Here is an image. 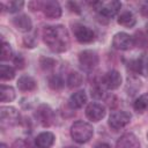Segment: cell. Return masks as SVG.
Listing matches in <instances>:
<instances>
[{
    "label": "cell",
    "mask_w": 148,
    "mask_h": 148,
    "mask_svg": "<svg viewBox=\"0 0 148 148\" xmlns=\"http://www.w3.org/2000/svg\"><path fill=\"white\" fill-rule=\"evenodd\" d=\"M135 22H136V18L131 12H124L118 17V23L126 28H132L135 24Z\"/></svg>",
    "instance_id": "obj_20"
},
{
    "label": "cell",
    "mask_w": 148,
    "mask_h": 148,
    "mask_svg": "<svg viewBox=\"0 0 148 148\" xmlns=\"http://www.w3.org/2000/svg\"><path fill=\"white\" fill-rule=\"evenodd\" d=\"M86 116L91 121H99L105 116V108L96 102L89 103L86 108Z\"/></svg>",
    "instance_id": "obj_9"
},
{
    "label": "cell",
    "mask_w": 148,
    "mask_h": 148,
    "mask_svg": "<svg viewBox=\"0 0 148 148\" xmlns=\"http://www.w3.org/2000/svg\"><path fill=\"white\" fill-rule=\"evenodd\" d=\"M133 108L135 111L138 112H143L148 109V94H143L141 96H139L134 103H133Z\"/></svg>",
    "instance_id": "obj_21"
},
{
    "label": "cell",
    "mask_w": 148,
    "mask_h": 148,
    "mask_svg": "<svg viewBox=\"0 0 148 148\" xmlns=\"http://www.w3.org/2000/svg\"><path fill=\"white\" fill-rule=\"evenodd\" d=\"M40 66L43 69H52L56 66V61L51 58H40Z\"/></svg>",
    "instance_id": "obj_27"
},
{
    "label": "cell",
    "mask_w": 148,
    "mask_h": 148,
    "mask_svg": "<svg viewBox=\"0 0 148 148\" xmlns=\"http://www.w3.org/2000/svg\"><path fill=\"white\" fill-rule=\"evenodd\" d=\"M147 138H148V133H147Z\"/></svg>",
    "instance_id": "obj_36"
},
{
    "label": "cell",
    "mask_w": 148,
    "mask_h": 148,
    "mask_svg": "<svg viewBox=\"0 0 148 148\" xmlns=\"http://www.w3.org/2000/svg\"><path fill=\"white\" fill-rule=\"evenodd\" d=\"M43 40L53 52H65L69 47V35L67 29L61 25H47L43 30Z\"/></svg>",
    "instance_id": "obj_1"
},
{
    "label": "cell",
    "mask_w": 148,
    "mask_h": 148,
    "mask_svg": "<svg viewBox=\"0 0 148 148\" xmlns=\"http://www.w3.org/2000/svg\"><path fill=\"white\" fill-rule=\"evenodd\" d=\"M73 31H74V36L76 40L80 43H90L95 38V32L90 28L82 25V24L75 25L73 28Z\"/></svg>",
    "instance_id": "obj_10"
},
{
    "label": "cell",
    "mask_w": 148,
    "mask_h": 148,
    "mask_svg": "<svg viewBox=\"0 0 148 148\" xmlns=\"http://www.w3.org/2000/svg\"><path fill=\"white\" fill-rule=\"evenodd\" d=\"M87 103V95L84 92V90H79L76 92H74L69 99H68V105L71 109H81L84 104Z\"/></svg>",
    "instance_id": "obj_17"
},
{
    "label": "cell",
    "mask_w": 148,
    "mask_h": 148,
    "mask_svg": "<svg viewBox=\"0 0 148 148\" xmlns=\"http://www.w3.org/2000/svg\"><path fill=\"white\" fill-rule=\"evenodd\" d=\"M0 76L2 80H12L15 76V69L12 66L2 64L0 66Z\"/></svg>",
    "instance_id": "obj_23"
},
{
    "label": "cell",
    "mask_w": 148,
    "mask_h": 148,
    "mask_svg": "<svg viewBox=\"0 0 148 148\" xmlns=\"http://www.w3.org/2000/svg\"><path fill=\"white\" fill-rule=\"evenodd\" d=\"M135 36H136V37H133V38H134V43L138 44V45H140V47H145V45H143L142 42H145V44L148 45V38H147V36H145L142 32H136Z\"/></svg>",
    "instance_id": "obj_28"
},
{
    "label": "cell",
    "mask_w": 148,
    "mask_h": 148,
    "mask_svg": "<svg viewBox=\"0 0 148 148\" xmlns=\"http://www.w3.org/2000/svg\"><path fill=\"white\" fill-rule=\"evenodd\" d=\"M36 117L43 126H50L53 123V111L47 105H40L37 110Z\"/></svg>",
    "instance_id": "obj_14"
},
{
    "label": "cell",
    "mask_w": 148,
    "mask_h": 148,
    "mask_svg": "<svg viewBox=\"0 0 148 148\" xmlns=\"http://www.w3.org/2000/svg\"><path fill=\"white\" fill-rule=\"evenodd\" d=\"M131 120V114L126 111H114L109 117V126L113 131H118L125 127Z\"/></svg>",
    "instance_id": "obj_6"
},
{
    "label": "cell",
    "mask_w": 148,
    "mask_h": 148,
    "mask_svg": "<svg viewBox=\"0 0 148 148\" xmlns=\"http://www.w3.org/2000/svg\"><path fill=\"white\" fill-rule=\"evenodd\" d=\"M95 148H110V146H109L108 143H99V145H97Z\"/></svg>",
    "instance_id": "obj_32"
},
{
    "label": "cell",
    "mask_w": 148,
    "mask_h": 148,
    "mask_svg": "<svg viewBox=\"0 0 148 148\" xmlns=\"http://www.w3.org/2000/svg\"><path fill=\"white\" fill-rule=\"evenodd\" d=\"M116 148H140V142L135 134L125 133L118 139Z\"/></svg>",
    "instance_id": "obj_12"
},
{
    "label": "cell",
    "mask_w": 148,
    "mask_h": 148,
    "mask_svg": "<svg viewBox=\"0 0 148 148\" xmlns=\"http://www.w3.org/2000/svg\"><path fill=\"white\" fill-rule=\"evenodd\" d=\"M65 148H77V147H73V146H68V147H65Z\"/></svg>",
    "instance_id": "obj_34"
},
{
    "label": "cell",
    "mask_w": 148,
    "mask_h": 148,
    "mask_svg": "<svg viewBox=\"0 0 148 148\" xmlns=\"http://www.w3.org/2000/svg\"><path fill=\"white\" fill-rule=\"evenodd\" d=\"M79 62L83 71L90 72L98 65V56L95 51L84 50L79 54Z\"/></svg>",
    "instance_id": "obj_5"
},
{
    "label": "cell",
    "mask_w": 148,
    "mask_h": 148,
    "mask_svg": "<svg viewBox=\"0 0 148 148\" xmlns=\"http://www.w3.org/2000/svg\"><path fill=\"white\" fill-rule=\"evenodd\" d=\"M134 45H135L134 38L132 36H130L128 34H126V32H118L113 36L112 46L117 50L126 51V50L132 49Z\"/></svg>",
    "instance_id": "obj_7"
},
{
    "label": "cell",
    "mask_w": 148,
    "mask_h": 148,
    "mask_svg": "<svg viewBox=\"0 0 148 148\" xmlns=\"http://www.w3.org/2000/svg\"><path fill=\"white\" fill-rule=\"evenodd\" d=\"M54 142V134L51 132H42L35 139L37 148H50Z\"/></svg>",
    "instance_id": "obj_16"
},
{
    "label": "cell",
    "mask_w": 148,
    "mask_h": 148,
    "mask_svg": "<svg viewBox=\"0 0 148 148\" xmlns=\"http://www.w3.org/2000/svg\"><path fill=\"white\" fill-rule=\"evenodd\" d=\"M36 86H37V83H36L35 79L29 75H22L17 80V87L22 91H31L36 88Z\"/></svg>",
    "instance_id": "obj_18"
},
{
    "label": "cell",
    "mask_w": 148,
    "mask_h": 148,
    "mask_svg": "<svg viewBox=\"0 0 148 148\" xmlns=\"http://www.w3.org/2000/svg\"><path fill=\"white\" fill-rule=\"evenodd\" d=\"M23 5H24L23 1H9L7 3H2L1 6H2V8H5L9 13H16L20 9H22Z\"/></svg>",
    "instance_id": "obj_25"
},
{
    "label": "cell",
    "mask_w": 148,
    "mask_h": 148,
    "mask_svg": "<svg viewBox=\"0 0 148 148\" xmlns=\"http://www.w3.org/2000/svg\"><path fill=\"white\" fill-rule=\"evenodd\" d=\"M14 64H15V66L17 67V68H23L24 67V64H25V61H24V59H23V57L21 56V54H17L15 58H14Z\"/></svg>",
    "instance_id": "obj_29"
},
{
    "label": "cell",
    "mask_w": 148,
    "mask_h": 148,
    "mask_svg": "<svg viewBox=\"0 0 148 148\" xmlns=\"http://www.w3.org/2000/svg\"><path fill=\"white\" fill-rule=\"evenodd\" d=\"M12 22H13L14 27L18 31H22V32H28L32 28V22H31L30 17L28 15H24V14L18 15V16H15Z\"/></svg>",
    "instance_id": "obj_15"
},
{
    "label": "cell",
    "mask_w": 148,
    "mask_h": 148,
    "mask_svg": "<svg viewBox=\"0 0 148 148\" xmlns=\"http://www.w3.org/2000/svg\"><path fill=\"white\" fill-rule=\"evenodd\" d=\"M141 14L146 17H148V2H143L142 6H141Z\"/></svg>",
    "instance_id": "obj_31"
},
{
    "label": "cell",
    "mask_w": 148,
    "mask_h": 148,
    "mask_svg": "<svg viewBox=\"0 0 148 148\" xmlns=\"http://www.w3.org/2000/svg\"><path fill=\"white\" fill-rule=\"evenodd\" d=\"M13 57V51H12V47L8 43L6 42H2V45H1V60L5 61V60H9L12 59Z\"/></svg>",
    "instance_id": "obj_26"
},
{
    "label": "cell",
    "mask_w": 148,
    "mask_h": 148,
    "mask_svg": "<svg viewBox=\"0 0 148 148\" xmlns=\"http://www.w3.org/2000/svg\"><path fill=\"white\" fill-rule=\"evenodd\" d=\"M12 148H30L29 145L24 141H15V143L13 145Z\"/></svg>",
    "instance_id": "obj_30"
},
{
    "label": "cell",
    "mask_w": 148,
    "mask_h": 148,
    "mask_svg": "<svg viewBox=\"0 0 148 148\" xmlns=\"http://www.w3.org/2000/svg\"><path fill=\"white\" fill-rule=\"evenodd\" d=\"M101 83L103 86H105L108 89H117L120 87L121 84V75L118 71L116 69H111L109 72H106L103 76H102V80H101Z\"/></svg>",
    "instance_id": "obj_8"
},
{
    "label": "cell",
    "mask_w": 148,
    "mask_h": 148,
    "mask_svg": "<svg viewBox=\"0 0 148 148\" xmlns=\"http://www.w3.org/2000/svg\"><path fill=\"white\" fill-rule=\"evenodd\" d=\"M92 7L96 9V12L99 13V15L104 17H113L118 14V12L121 8V3L119 1H109V2H103V1H96L92 2Z\"/></svg>",
    "instance_id": "obj_3"
},
{
    "label": "cell",
    "mask_w": 148,
    "mask_h": 148,
    "mask_svg": "<svg viewBox=\"0 0 148 148\" xmlns=\"http://www.w3.org/2000/svg\"><path fill=\"white\" fill-rule=\"evenodd\" d=\"M1 148H7V146L5 143H1Z\"/></svg>",
    "instance_id": "obj_33"
},
{
    "label": "cell",
    "mask_w": 148,
    "mask_h": 148,
    "mask_svg": "<svg viewBox=\"0 0 148 148\" xmlns=\"http://www.w3.org/2000/svg\"><path fill=\"white\" fill-rule=\"evenodd\" d=\"M146 28H147V31H148V23L146 24Z\"/></svg>",
    "instance_id": "obj_35"
},
{
    "label": "cell",
    "mask_w": 148,
    "mask_h": 148,
    "mask_svg": "<svg viewBox=\"0 0 148 148\" xmlns=\"http://www.w3.org/2000/svg\"><path fill=\"white\" fill-rule=\"evenodd\" d=\"M15 90L13 87L10 86H5L2 84L1 88H0V101L2 103H6V102H12L15 99Z\"/></svg>",
    "instance_id": "obj_19"
},
{
    "label": "cell",
    "mask_w": 148,
    "mask_h": 148,
    "mask_svg": "<svg viewBox=\"0 0 148 148\" xmlns=\"http://www.w3.org/2000/svg\"><path fill=\"white\" fill-rule=\"evenodd\" d=\"M21 116L18 111L13 106H1L0 121L1 126H15L20 123Z\"/></svg>",
    "instance_id": "obj_4"
},
{
    "label": "cell",
    "mask_w": 148,
    "mask_h": 148,
    "mask_svg": "<svg viewBox=\"0 0 148 148\" xmlns=\"http://www.w3.org/2000/svg\"><path fill=\"white\" fill-rule=\"evenodd\" d=\"M42 9L44 12V15L47 18L54 20V18H59L61 16V7L57 1L49 0V1L43 2V8Z\"/></svg>",
    "instance_id": "obj_11"
},
{
    "label": "cell",
    "mask_w": 148,
    "mask_h": 148,
    "mask_svg": "<svg viewBox=\"0 0 148 148\" xmlns=\"http://www.w3.org/2000/svg\"><path fill=\"white\" fill-rule=\"evenodd\" d=\"M82 83V75L77 72H72L67 76V86L69 88H76Z\"/></svg>",
    "instance_id": "obj_22"
},
{
    "label": "cell",
    "mask_w": 148,
    "mask_h": 148,
    "mask_svg": "<svg viewBox=\"0 0 148 148\" xmlns=\"http://www.w3.org/2000/svg\"><path fill=\"white\" fill-rule=\"evenodd\" d=\"M130 67L133 72L142 76H148V56L142 54L140 58L132 60L130 62Z\"/></svg>",
    "instance_id": "obj_13"
},
{
    "label": "cell",
    "mask_w": 148,
    "mask_h": 148,
    "mask_svg": "<svg viewBox=\"0 0 148 148\" xmlns=\"http://www.w3.org/2000/svg\"><path fill=\"white\" fill-rule=\"evenodd\" d=\"M64 84H65V82H64V80H62V77H61L60 75L54 74V75H52V76L49 77V86H50V88L53 89V90H59V89H61V88L64 87Z\"/></svg>",
    "instance_id": "obj_24"
},
{
    "label": "cell",
    "mask_w": 148,
    "mask_h": 148,
    "mask_svg": "<svg viewBox=\"0 0 148 148\" xmlns=\"http://www.w3.org/2000/svg\"><path fill=\"white\" fill-rule=\"evenodd\" d=\"M94 134V128L89 123L83 120L75 121L71 127V135L73 140L77 143H86L88 142Z\"/></svg>",
    "instance_id": "obj_2"
}]
</instances>
